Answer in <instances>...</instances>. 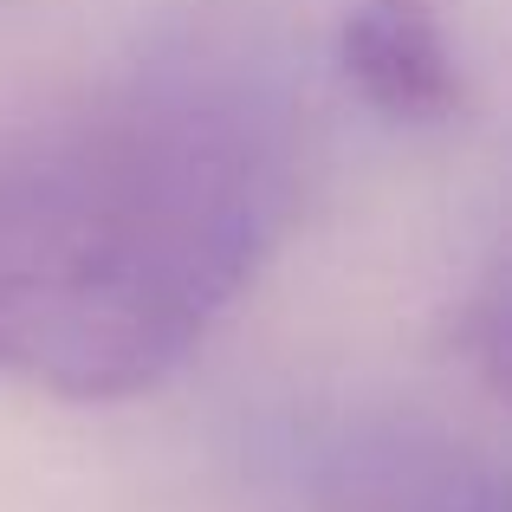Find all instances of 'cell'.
Listing matches in <instances>:
<instances>
[{
    "label": "cell",
    "mask_w": 512,
    "mask_h": 512,
    "mask_svg": "<svg viewBox=\"0 0 512 512\" xmlns=\"http://www.w3.org/2000/svg\"><path fill=\"white\" fill-rule=\"evenodd\" d=\"M344 85L389 124H448L467 111V72L448 0H357L338 26Z\"/></svg>",
    "instance_id": "7a4b0ae2"
},
{
    "label": "cell",
    "mask_w": 512,
    "mask_h": 512,
    "mask_svg": "<svg viewBox=\"0 0 512 512\" xmlns=\"http://www.w3.org/2000/svg\"><path fill=\"white\" fill-rule=\"evenodd\" d=\"M286 143L227 85H143L0 163V376L130 402L188 363L286 214Z\"/></svg>",
    "instance_id": "6da1fadb"
}]
</instances>
